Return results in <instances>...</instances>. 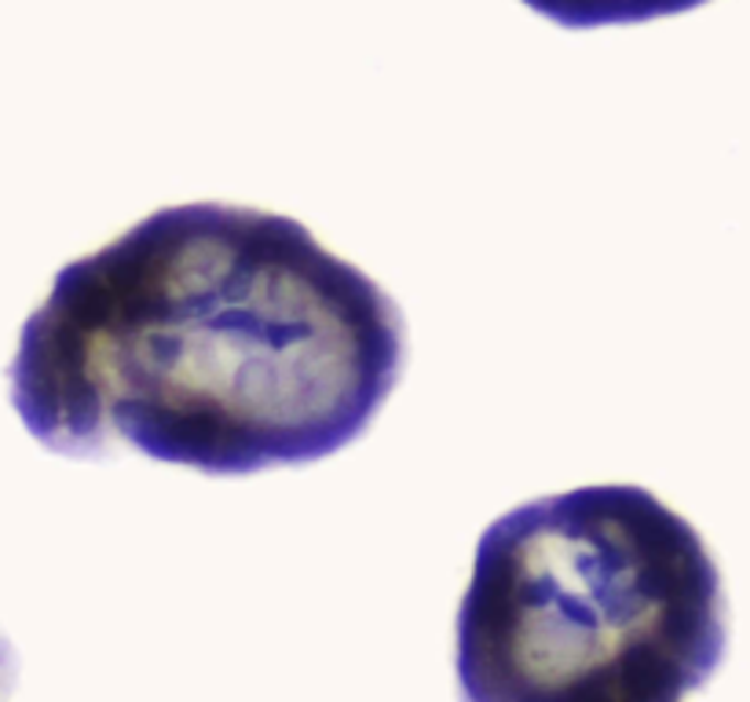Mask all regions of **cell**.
Here are the masks:
<instances>
[{"mask_svg":"<svg viewBox=\"0 0 750 702\" xmlns=\"http://www.w3.org/2000/svg\"><path fill=\"white\" fill-rule=\"evenodd\" d=\"M725 640L696 527L641 487L597 483L487 527L454 666L461 702H688Z\"/></svg>","mask_w":750,"mask_h":702,"instance_id":"cell-2","label":"cell"},{"mask_svg":"<svg viewBox=\"0 0 750 702\" xmlns=\"http://www.w3.org/2000/svg\"><path fill=\"white\" fill-rule=\"evenodd\" d=\"M524 4L567 30H594L677 15V11L696 8L703 0H524Z\"/></svg>","mask_w":750,"mask_h":702,"instance_id":"cell-3","label":"cell"},{"mask_svg":"<svg viewBox=\"0 0 750 702\" xmlns=\"http://www.w3.org/2000/svg\"><path fill=\"white\" fill-rule=\"evenodd\" d=\"M403 352L392 296L304 224L195 202L55 274L19 333L11 402L55 454L253 476L356 443Z\"/></svg>","mask_w":750,"mask_h":702,"instance_id":"cell-1","label":"cell"}]
</instances>
